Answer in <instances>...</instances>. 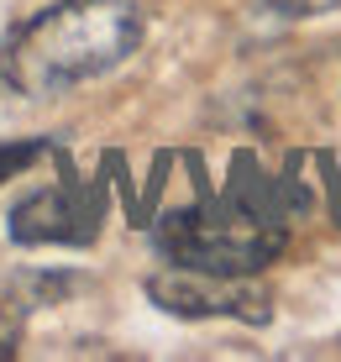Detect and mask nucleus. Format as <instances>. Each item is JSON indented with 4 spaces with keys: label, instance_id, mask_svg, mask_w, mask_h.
I'll return each instance as SVG.
<instances>
[{
    "label": "nucleus",
    "instance_id": "nucleus-1",
    "mask_svg": "<svg viewBox=\"0 0 341 362\" xmlns=\"http://www.w3.org/2000/svg\"><path fill=\"white\" fill-rule=\"evenodd\" d=\"M142 42V11L126 0H58L0 47V74L27 100L63 95L116 69Z\"/></svg>",
    "mask_w": 341,
    "mask_h": 362
},
{
    "label": "nucleus",
    "instance_id": "nucleus-4",
    "mask_svg": "<svg viewBox=\"0 0 341 362\" xmlns=\"http://www.w3.org/2000/svg\"><path fill=\"white\" fill-rule=\"evenodd\" d=\"M100 226V199L84 189V184L63 179V184H47V189L27 194L16 210H11V236L27 247H42V242H90Z\"/></svg>",
    "mask_w": 341,
    "mask_h": 362
},
{
    "label": "nucleus",
    "instance_id": "nucleus-3",
    "mask_svg": "<svg viewBox=\"0 0 341 362\" xmlns=\"http://www.w3.org/2000/svg\"><path fill=\"white\" fill-rule=\"evenodd\" d=\"M147 294L158 299L163 310H173V315H231V320H247V326H262V320L273 315L268 310V294L258 289V284L247 279V273H205V268H163L147 279Z\"/></svg>",
    "mask_w": 341,
    "mask_h": 362
},
{
    "label": "nucleus",
    "instance_id": "nucleus-2",
    "mask_svg": "<svg viewBox=\"0 0 341 362\" xmlns=\"http://www.w3.org/2000/svg\"><path fill=\"white\" fill-rule=\"evenodd\" d=\"M158 247L168 263L205 268V273H258L284 252V221L262 216L242 194L205 199L195 210H173L158 231Z\"/></svg>",
    "mask_w": 341,
    "mask_h": 362
},
{
    "label": "nucleus",
    "instance_id": "nucleus-5",
    "mask_svg": "<svg viewBox=\"0 0 341 362\" xmlns=\"http://www.w3.org/2000/svg\"><path fill=\"white\" fill-rule=\"evenodd\" d=\"M42 153H47L42 142H6V147H0V184H6V179H16L21 168H32Z\"/></svg>",
    "mask_w": 341,
    "mask_h": 362
}]
</instances>
